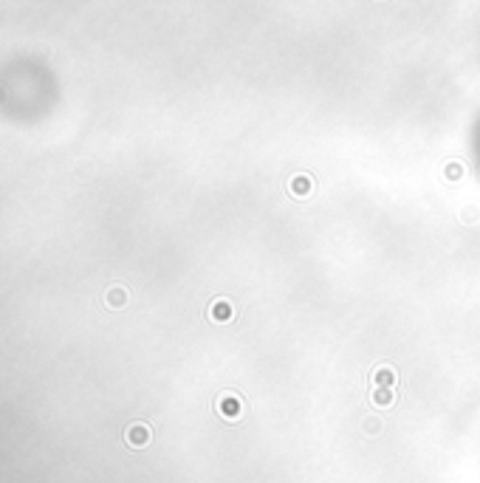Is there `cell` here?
<instances>
[{
	"mask_svg": "<svg viewBox=\"0 0 480 483\" xmlns=\"http://www.w3.org/2000/svg\"><path fill=\"white\" fill-rule=\"evenodd\" d=\"M127 438H130V444H133V447H142V444L147 441V430L136 424V427H130V430H127Z\"/></svg>",
	"mask_w": 480,
	"mask_h": 483,
	"instance_id": "obj_1",
	"label": "cell"
},
{
	"mask_svg": "<svg viewBox=\"0 0 480 483\" xmlns=\"http://www.w3.org/2000/svg\"><path fill=\"white\" fill-rule=\"evenodd\" d=\"M108 303H110L113 308L122 306V303H125V291H122V288H110V291H108Z\"/></svg>",
	"mask_w": 480,
	"mask_h": 483,
	"instance_id": "obj_2",
	"label": "cell"
}]
</instances>
